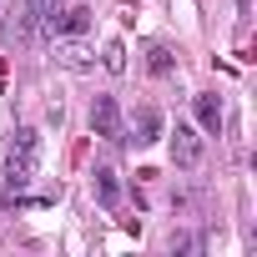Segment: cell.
I'll return each mask as SVG.
<instances>
[{
	"instance_id": "6da1fadb",
	"label": "cell",
	"mask_w": 257,
	"mask_h": 257,
	"mask_svg": "<svg viewBox=\"0 0 257 257\" xmlns=\"http://www.w3.org/2000/svg\"><path fill=\"white\" fill-rule=\"evenodd\" d=\"M36 167H41V132L36 126H21V132L11 137V157H6V187L11 192L31 187Z\"/></svg>"
},
{
	"instance_id": "7a4b0ae2",
	"label": "cell",
	"mask_w": 257,
	"mask_h": 257,
	"mask_svg": "<svg viewBox=\"0 0 257 257\" xmlns=\"http://www.w3.org/2000/svg\"><path fill=\"white\" fill-rule=\"evenodd\" d=\"M51 61L61 66V71H76V76H86V71H96V46L91 41H81V36H56V46H51Z\"/></svg>"
},
{
	"instance_id": "3957f363",
	"label": "cell",
	"mask_w": 257,
	"mask_h": 257,
	"mask_svg": "<svg viewBox=\"0 0 257 257\" xmlns=\"http://www.w3.org/2000/svg\"><path fill=\"white\" fill-rule=\"evenodd\" d=\"M91 132L106 137V142H132V137H126V126H121L116 96H96V101H91Z\"/></svg>"
},
{
	"instance_id": "277c9868",
	"label": "cell",
	"mask_w": 257,
	"mask_h": 257,
	"mask_svg": "<svg viewBox=\"0 0 257 257\" xmlns=\"http://www.w3.org/2000/svg\"><path fill=\"white\" fill-rule=\"evenodd\" d=\"M202 157H207L202 137L192 132V126H182V121H177V132H172V162H177L182 172H197V167H202Z\"/></svg>"
},
{
	"instance_id": "5b68a950",
	"label": "cell",
	"mask_w": 257,
	"mask_h": 257,
	"mask_svg": "<svg viewBox=\"0 0 257 257\" xmlns=\"http://www.w3.org/2000/svg\"><path fill=\"white\" fill-rule=\"evenodd\" d=\"M0 36H6V46H31V41H36V6L11 11L6 26H0Z\"/></svg>"
},
{
	"instance_id": "8992f818",
	"label": "cell",
	"mask_w": 257,
	"mask_h": 257,
	"mask_svg": "<svg viewBox=\"0 0 257 257\" xmlns=\"http://www.w3.org/2000/svg\"><path fill=\"white\" fill-rule=\"evenodd\" d=\"M197 121H202L207 137L222 132V96H217V91H202V96H197Z\"/></svg>"
},
{
	"instance_id": "52a82bcc",
	"label": "cell",
	"mask_w": 257,
	"mask_h": 257,
	"mask_svg": "<svg viewBox=\"0 0 257 257\" xmlns=\"http://www.w3.org/2000/svg\"><path fill=\"white\" fill-rule=\"evenodd\" d=\"M91 187H96V202H101V207H121V177H116L111 167H96Z\"/></svg>"
},
{
	"instance_id": "ba28073f",
	"label": "cell",
	"mask_w": 257,
	"mask_h": 257,
	"mask_svg": "<svg viewBox=\"0 0 257 257\" xmlns=\"http://www.w3.org/2000/svg\"><path fill=\"white\" fill-rule=\"evenodd\" d=\"M132 132H137V142H142V147H152V142L162 137V116H157L152 106H147V111H137V126H132Z\"/></svg>"
},
{
	"instance_id": "9c48e42d",
	"label": "cell",
	"mask_w": 257,
	"mask_h": 257,
	"mask_svg": "<svg viewBox=\"0 0 257 257\" xmlns=\"http://www.w3.org/2000/svg\"><path fill=\"white\" fill-rule=\"evenodd\" d=\"M172 66H177V51L157 41V46L147 51V71H152V76H172Z\"/></svg>"
},
{
	"instance_id": "30bf717a",
	"label": "cell",
	"mask_w": 257,
	"mask_h": 257,
	"mask_svg": "<svg viewBox=\"0 0 257 257\" xmlns=\"http://www.w3.org/2000/svg\"><path fill=\"white\" fill-rule=\"evenodd\" d=\"M86 26H91V11H86V6L61 11V31H66V36H86Z\"/></svg>"
},
{
	"instance_id": "8fae6325",
	"label": "cell",
	"mask_w": 257,
	"mask_h": 257,
	"mask_svg": "<svg viewBox=\"0 0 257 257\" xmlns=\"http://www.w3.org/2000/svg\"><path fill=\"white\" fill-rule=\"evenodd\" d=\"M101 66H106L111 76H121V71H126V46H121V41H106V51H101Z\"/></svg>"
},
{
	"instance_id": "7c38bea8",
	"label": "cell",
	"mask_w": 257,
	"mask_h": 257,
	"mask_svg": "<svg viewBox=\"0 0 257 257\" xmlns=\"http://www.w3.org/2000/svg\"><path fill=\"white\" fill-rule=\"evenodd\" d=\"M237 6H242V11H247V6H252V0H237Z\"/></svg>"
}]
</instances>
